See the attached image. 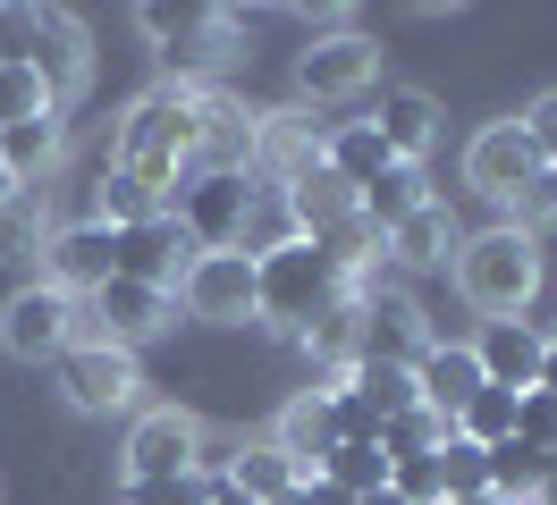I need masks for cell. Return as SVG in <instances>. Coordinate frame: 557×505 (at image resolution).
I'll return each mask as SVG.
<instances>
[{"label": "cell", "instance_id": "cell-36", "mask_svg": "<svg viewBox=\"0 0 557 505\" xmlns=\"http://www.w3.org/2000/svg\"><path fill=\"white\" fill-rule=\"evenodd\" d=\"M523 135H532V152H541V161H557V93H541L532 110H523Z\"/></svg>", "mask_w": 557, "mask_h": 505}, {"label": "cell", "instance_id": "cell-15", "mask_svg": "<svg viewBox=\"0 0 557 505\" xmlns=\"http://www.w3.org/2000/svg\"><path fill=\"white\" fill-rule=\"evenodd\" d=\"M321 135L305 110H262L253 118V186H296L305 168H321Z\"/></svg>", "mask_w": 557, "mask_h": 505}, {"label": "cell", "instance_id": "cell-25", "mask_svg": "<svg viewBox=\"0 0 557 505\" xmlns=\"http://www.w3.org/2000/svg\"><path fill=\"white\" fill-rule=\"evenodd\" d=\"M422 202H431V186H422V168H388V177H372V186H363V194H355V211H363V228L372 236H388L397 228V219H414Z\"/></svg>", "mask_w": 557, "mask_h": 505}, {"label": "cell", "instance_id": "cell-20", "mask_svg": "<svg viewBox=\"0 0 557 505\" xmlns=\"http://www.w3.org/2000/svg\"><path fill=\"white\" fill-rule=\"evenodd\" d=\"M253 118H262V110H245V101H228V93H203L195 168H237V177H253Z\"/></svg>", "mask_w": 557, "mask_h": 505}, {"label": "cell", "instance_id": "cell-23", "mask_svg": "<svg viewBox=\"0 0 557 505\" xmlns=\"http://www.w3.org/2000/svg\"><path fill=\"white\" fill-rule=\"evenodd\" d=\"M456 244H465V236H456V219H448V202L431 194L414 211V219H397V228L381 236V253L397 269H431V262H456Z\"/></svg>", "mask_w": 557, "mask_h": 505}, {"label": "cell", "instance_id": "cell-2", "mask_svg": "<svg viewBox=\"0 0 557 505\" xmlns=\"http://www.w3.org/2000/svg\"><path fill=\"white\" fill-rule=\"evenodd\" d=\"M347 295L355 287L338 278V262L321 253L313 236H287L278 253L253 262V320H271V329H287V337H305L313 320H330Z\"/></svg>", "mask_w": 557, "mask_h": 505}, {"label": "cell", "instance_id": "cell-30", "mask_svg": "<svg viewBox=\"0 0 557 505\" xmlns=\"http://www.w3.org/2000/svg\"><path fill=\"white\" fill-rule=\"evenodd\" d=\"M456 438H465V446H507V438H516V396H507V388H473V404H465V413H456Z\"/></svg>", "mask_w": 557, "mask_h": 505}, {"label": "cell", "instance_id": "cell-31", "mask_svg": "<svg viewBox=\"0 0 557 505\" xmlns=\"http://www.w3.org/2000/svg\"><path fill=\"white\" fill-rule=\"evenodd\" d=\"M26 118H60V101H51V85L35 67L0 60V127H26Z\"/></svg>", "mask_w": 557, "mask_h": 505}, {"label": "cell", "instance_id": "cell-34", "mask_svg": "<svg viewBox=\"0 0 557 505\" xmlns=\"http://www.w3.org/2000/svg\"><path fill=\"white\" fill-rule=\"evenodd\" d=\"M516 438L532 446V455H549V464H557V396L523 388V396H516Z\"/></svg>", "mask_w": 557, "mask_h": 505}, {"label": "cell", "instance_id": "cell-22", "mask_svg": "<svg viewBox=\"0 0 557 505\" xmlns=\"http://www.w3.org/2000/svg\"><path fill=\"white\" fill-rule=\"evenodd\" d=\"M321 168H330V177H338V186H355V194H363V186H372V177H388V143H381V127H372V118H338V127L321 135Z\"/></svg>", "mask_w": 557, "mask_h": 505}, {"label": "cell", "instance_id": "cell-11", "mask_svg": "<svg viewBox=\"0 0 557 505\" xmlns=\"http://www.w3.org/2000/svg\"><path fill=\"white\" fill-rule=\"evenodd\" d=\"M355 312H363V363L414 370V354L431 345V320L406 287H355Z\"/></svg>", "mask_w": 557, "mask_h": 505}, {"label": "cell", "instance_id": "cell-26", "mask_svg": "<svg viewBox=\"0 0 557 505\" xmlns=\"http://www.w3.org/2000/svg\"><path fill=\"white\" fill-rule=\"evenodd\" d=\"M220 471H228V480H237V489H245L253 505H287L296 489H305V480H296V464L278 455L271 438H262V446H237V455H228Z\"/></svg>", "mask_w": 557, "mask_h": 505}, {"label": "cell", "instance_id": "cell-33", "mask_svg": "<svg viewBox=\"0 0 557 505\" xmlns=\"http://www.w3.org/2000/svg\"><path fill=\"white\" fill-rule=\"evenodd\" d=\"M127 505H211V464L177 471V480H127Z\"/></svg>", "mask_w": 557, "mask_h": 505}, {"label": "cell", "instance_id": "cell-17", "mask_svg": "<svg viewBox=\"0 0 557 505\" xmlns=\"http://www.w3.org/2000/svg\"><path fill=\"white\" fill-rule=\"evenodd\" d=\"M541 354H549V337L532 329V320H482V337H473L482 388H507V396L541 388Z\"/></svg>", "mask_w": 557, "mask_h": 505}, {"label": "cell", "instance_id": "cell-24", "mask_svg": "<svg viewBox=\"0 0 557 505\" xmlns=\"http://www.w3.org/2000/svg\"><path fill=\"white\" fill-rule=\"evenodd\" d=\"M60 168V118H26V127H0V177L35 194L42 177Z\"/></svg>", "mask_w": 557, "mask_h": 505}, {"label": "cell", "instance_id": "cell-14", "mask_svg": "<svg viewBox=\"0 0 557 505\" xmlns=\"http://www.w3.org/2000/svg\"><path fill=\"white\" fill-rule=\"evenodd\" d=\"M203 464V430H195V413H144L136 430H127V480H177V471Z\"/></svg>", "mask_w": 557, "mask_h": 505}, {"label": "cell", "instance_id": "cell-38", "mask_svg": "<svg viewBox=\"0 0 557 505\" xmlns=\"http://www.w3.org/2000/svg\"><path fill=\"white\" fill-rule=\"evenodd\" d=\"M355 505H406V497H397V489H372V497H355Z\"/></svg>", "mask_w": 557, "mask_h": 505}, {"label": "cell", "instance_id": "cell-29", "mask_svg": "<svg viewBox=\"0 0 557 505\" xmlns=\"http://www.w3.org/2000/svg\"><path fill=\"white\" fill-rule=\"evenodd\" d=\"M448 438H456V430L431 413V404H406L397 421H381V455H388V464H406V455H440Z\"/></svg>", "mask_w": 557, "mask_h": 505}, {"label": "cell", "instance_id": "cell-9", "mask_svg": "<svg viewBox=\"0 0 557 505\" xmlns=\"http://www.w3.org/2000/svg\"><path fill=\"white\" fill-rule=\"evenodd\" d=\"M60 388H69L76 413H127L136 404V354L110 345V337H76L60 354Z\"/></svg>", "mask_w": 557, "mask_h": 505}, {"label": "cell", "instance_id": "cell-19", "mask_svg": "<svg viewBox=\"0 0 557 505\" xmlns=\"http://www.w3.org/2000/svg\"><path fill=\"white\" fill-rule=\"evenodd\" d=\"M473 388H482V363H473V345H448V337H431V345L414 354V404H431L448 430H456V413L473 404Z\"/></svg>", "mask_w": 557, "mask_h": 505}, {"label": "cell", "instance_id": "cell-12", "mask_svg": "<svg viewBox=\"0 0 557 505\" xmlns=\"http://www.w3.org/2000/svg\"><path fill=\"white\" fill-rule=\"evenodd\" d=\"M177 312L186 320H253V262L245 253H195V269L177 278Z\"/></svg>", "mask_w": 557, "mask_h": 505}, {"label": "cell", "instance_id": "cell-6", "mask_svg": "<svg viewBox=\"0 0 557 505\" xmlns=\"http://www.w3.org/2000/svg\"><path fill=\"white\" fill-rule=\"evenodd\" d=\"M76 337H94V312H85V303H69L60 287H42V278L0 303V345H9L17 363H60Z\"/></svg>", "mask_w": 557, "mask_h": 505}, {"label": "cell", "instance_id": "cell-1", "mask_svg": "<svg viewBox=\"0 0 557 505\" xmlns=\"http://www.w3.org/2000/svg\"><path fill=\"white\" fill-rule=\"evenodd\" d=\"M195 127H203V93H186V85H152V93L119 118L110 168L144 177L152 194H177V177L195 168Z\"/></svg>", "mask_w": 557, "mask_h": 505}, {"label": "cell", "instance_id": "cell-16", "mask_svg": "<svg viewBox=\"0 0 557 505\" xmlns=\"http://www.w3.org/2000/svg\"><path fill=\"white\" fill-rule=\"evenodd\" d=\"M85 312H94V337H110V345H127V354H136L144 337H161V329L177 320V295L136 287V278H110V287L85 303Z\"/></svg>", "mask_w": 557, "mask_h": 505}, {"label": "cell", "instance_id": "cell-4", "mask_svg": "<svg viewBox=\"0 0 557 505\" xmlns=\"http://www.w3.org/2000/svg\"><path fill=\"white\" fill-rule=\"evenodd\" d=\"M136 26L152 34L170 85H186V93H211V76H220L228 51H237V17H228V9H203V0H186V9L152 0V9H136Z\"/></svg>", "mask_w": 557, "mask_h": 505}, {"label": "cell", "instance_id": "cell-3", "mask_svg": "<svg viewBox=\"0 0 557 505\" xmlns=\"http://www.w3.org/2000/svg\"><path fill=\"white\" fill-rule=\"evenodd\" d=\"M456 295L482 320H523V303L541 295V236L523 228H482L456 244Z\"/></svg>", "mask_w": 557, "mask_h": 505}, {"label": "cell", "instance_id": "cell-21", "mask_svg": "<svg viewBox=\"0 0 557 505\" xmlns=\"http://www.w3.org/2000/svg\"><path fill=\"white\" fill-rule=\"evenodd\" d=\"M381 143H388V161H406V168H422V152L440 143V101L422 93V85H397V93H381Z\"/></svg>", "mask_w": 557, "mask_h": 505}, {"label": "cell", "instance_id": "cell-37", "mask_svg": "<svg viewBox=\"0 0 557 505\" xmlns=\"http://www.w3.org/2000/svg\"><path fill=\"white\" fill-rule=\"evenodd\" d=\"M541 396H557V337H549V354H541Z\"/></svg>", "mask_w": 557, "mask_h": 505}, {"label": "cell", "instance_id": "cell-39", "mask_svg": "<svg viewBox=\"0 0 557 505\" xmlns=\"http://www.w3.org/2000/svg\"><path fill=\"white\" fill-rule=\"evenodd\" d=\"M17 194H26V186H9V177H0V211H9V202H17Z\"/></svg>", "mask_w": 557, "mask_h": 505}, {"label": "cell", "instance_id": "cell-18", "mask_svg": "<svg viewBox=\"0 0 557 505\" xmlns=\"http://www.w3.org/2000/svg\"><path fill=\"white\" fill-rule=\"evenodd\" d=\"M271 446L296 464V480H321V464L338 455V413H330V388H305V396H287V413H278Z\"/></svg>", "mask_w": 557, "mask_h": 505}, {"label": "cell", "instance_id": "cell-28", "mask_svg": "<svg viewBox=\"0 0 557 505\" xmlns=\"http://www.w3.org/2000/svg\"><path fill=\"white\" fill-rule=\"evenodd\" d=\"M321 480H330V489H347V497H372V489H388L381 438H338V455L321 464Z\"/></svg>", "mask_w": 557, "mask_h": 505}, {"label": "cell", "instance_id": "cell-5", "mask_svg": "<svg viewBox=\"0 0 557 505\" xmlns=\"http://www.w3.org/2000/svg\"><path fill=\"white\" fill-rule=\"evenodd\" d=\"M253 177H237V168H186L170 194V219L186 228V244L195 253H237L245 244V219H253Z\"/></svg>", "mask_w": 557, "mask_h": 505}, {"label": "cell", "instance_id": "cell-13", "mask_svg": "<svg viewBox=\"0 0 557 505\" xmlns=\"http://www.w3.org/2000/svg\"><path fill=\"white\" fill-rule=\"evenodd\" d=\"M110 236H119V278H136V287L177 295V278L195 269V244H186V228H177L170 211H152L136 228H110Z\"/></svg>", "mask_w": 557, "mask_h": 505}, {"label": "cell", "instance_id": "cell-8", "mask_svg": "<svg viewBox=\"0 0 557 505\" xmlns=\"http://www.w3.org/2000/svg\"><path fill=\"white\" fill-rule=\"evenodd\" d=\"M110 278H119V236L102 219H76V228L42 236V287H60L69 303H94Z\"/></svg>", "mask_w": 557, "mask_h": 505}, {"label": "cell", "instance_id": "cell-32", "mask_svg": "<svg viewBox=\"0 0 557 505\" xmlns=\"http://www.w3.org/2000/svg\"><path fill=\"white\" fill-rule=\"evenodd\" d=\"M42 236H51V228H42V202H35V194H17L9 211H0V262H35Z\"/></svg>", "mask_w": 557, "mask_h": 505}, {"label": "cell", "instance_id": "cell-35", "mask_svg": "<svg viewBox=\"0 0 557 505\" xmlns=\"http://www.w3.org/2000/svg\"><path fill=\"white\" fill-rule=\"evenodd\" d=\"M388 489L406 505H448V480H440V455H406V464H388Z\"/></svg>", "mask_w": 557, "mask_h": 505}, {"label": "cell", "instance_id": "cell-7", "mask_svg": "<svg viewBox=\"0 0 557 505\" xmlns=\"http://www.w3.org/2000/svg\"><path fill=\"white\" fill-rule=\"evenodd\" d=\"M372 76H381V42H372V34H355V26L313 34V42L296 51V93L313 101V110H338V101L372 93Z\"/></svg>", "mask_w": 557, "mask_h": 505}, {"label": "cell", "instance_id": "cell-27", "mask_svg": "<svg viewBox=\"0 0 557 505\" xmlns=\"http://www.w3.org/2000/svg\"><path fill=\"white\" fill-rule=\"evenodd\" d=\"M347 396L372 413V421H397L406 404H414V370H397V363H355L347 370Z\"/></svg>", "mask_w": 557, "mask_h": 505}, {"label": "cell", "instance_id": "cell-10", "mask_svg": "<svg viewBox=\"0 0 557 505\" xmlns=\"http://www.w3.org/2000/svg\"><path fill=\"white\" fill-rule=\"evenodd\" d=\"M532 177H541V152H532L523 118H490V127L465 143V186L482 202H516Z\"/></svg>", "mask_w": 557, "mask_h": 505}]
</instances>
